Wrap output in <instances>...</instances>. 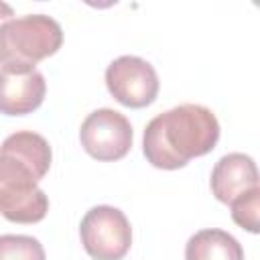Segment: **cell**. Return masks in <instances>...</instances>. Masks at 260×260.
I'll return each mask as SVG.
<instances>
[{"instance_id": "obj_3", "label": "cell", "mask_w": 260, "mask_h": 260, "mask_svg": "<svg viewBox=\"0 0 260 260\" xmlns=\"http://www.w3.org/2000/svg\"><path fill=\"white\" fill-rule=\"evenodd\" d=\"M63 43L61 24L47 14L16 16L0 26V65L35 67L59 51Z\"/></svg>"}, {"instance_id": "obj_5", "label": "cell", "mask_w": 260, "mask_h": 260, "mask_svg": "<svg viewBox=\"0 0 260 260\" xmlns=\"http://www.w3.org/2000/svg\"><path fill=\"white\" fill-rule=\"evenodd\" d=\"M79 140L85 152L98 160H118L132 146L130 120L112 108L91 112L79 130Z\"/></svg>"}, {"instance_id": "obj_9", "label": "cell", "mask_w": 260, "mask_h": 260, "mask_svg": "<svg viewBox=\"0 0 260 260\" xmlns=\"http://www.w3.org/2000/svg\"><path fill=\"white\" fill-rule=\"evenodd\" d=\"M185 260H244V250L223 230H201L187 240Z\"/></svg>"}, {"instance_id": "obj_10", "label": "cell", "mask_w": 260, "mask_h": 260, "mask_svg": "<svg viewBox=\"0 0 260 260\" xmlns=\"http://www.w3.org/2000/svg\"><path fill=\"white\" fill-rule=\"evenodd\" d=\"M0 260H45L43 244L32 236H0Z\"/></svg>"}, {"instance_id": "obj_6", "label": "cell", "mask_w": 260, "mask_h": 260, "mask_svg": "<svg viewBox=\"0 0 260 260\" xmlns=\"http://www.w3.org/2000/svg\"><path fill=\"white\" fill-rule=\"evenodd\" d=\"M106 85L122 106L144 108L158 93V75L146 59L122 55L108 65Z\"/></svg>"}, {"instance_id": "obj_4", "label": "cell", "mask_w": 260, "mask_h": 260, "mask_svg": "<svg viewBox=\"0 0 260 260\" xmlns=\"http://www.w3.org/2000/svg\"><path fill=\"white\" fill-rule=\"evenodd\" d=\"M85 252L93 260H122L132 244V228L124 211L112 205L91 207L79 225Z\"/></svg>"}, {"instance_id": "obj_7", "label": "cell", "mask_w": 260, "mask_h": 260, "mask_svg": "<svg viewBox=\"0 0 260 260\" xmlns=\"http://www.w3.org/2000/svg\"><path fill=\"white\" fill-rule=\"evenodd\" d=\"M47 83L37 67L0 65V114L24 116L45 100Z\"/></svg>"}, {"instance_id": "obj_1", "label": "cell", "mask_w": 260, "mask_h": 260, "mask_svg": "<svg viewBox=\"0 0 260 260\" xmlns=\"http://www.w3.org/2000/svg\"><path fill=\"white\" fill-rule=\"evenodd\" d=\"M49 142L28 130L14 132L0 144V213L14 223H37L49 211L39 181L51 167Z\"/></svg>"}, {"instance_id": "obj_11", "label": "cell", "mask_w": 260, "mask_h": 260, "mask_svg": "<svg viewBox=\"0 0 260 260\" xmlns=\"http://www.w3.org/2000/svg\"><path fill=\"white\" fill-rule=\"evenodd\" d=\"M232 205V217L238 225L246 228L248 232H258V205H260V187L250 189L248 193L240 195Z\"/></svg>"}, {"instance_id": "obj_8", "label": "cell", "mask_w": 260, "mask_h": 260, "mask_svg": "<svg viewBox=\"0 0 260 260\" xmlns=\"http://www.w3.org/2000/svg\"><path fill=\"white\" fill-rule=\"evenodd\" d=\"M209 183L215 199L230 205L240 195L258 187L256 162L244 152H230L215 162Z\"/></svg>"}, {"instance_id": "obj_2", "label": "cell", "mask_w": 260, "mask_h": 260, "mask_svg": "<svg viewBox=\"0 0 260 260\" xmlns=\"http://www.w3.org/2000/svg\"><path fill=\"white\" fill-rule=\"evenodd\" d=\"M219 140L215 114L201 104H181L154 116L142 136V152L156 169L175 171L203 156Z\"/></svg>"}, {"instance_id": "obj_12", "label": "cell", "mask_w": 260, "mask_h": 260, "mask_svg": "<svg viewBox=\"0 0 260 260\" xmlns=\"http://www.w3.org/2000/svg\"><path fill=\"white\" fill-rule=\"evenodd\" d=\"M12 18H14V10H12V6L0 0V26H2L4 22L12 20Z\"/></svg>"}]
</instances>
